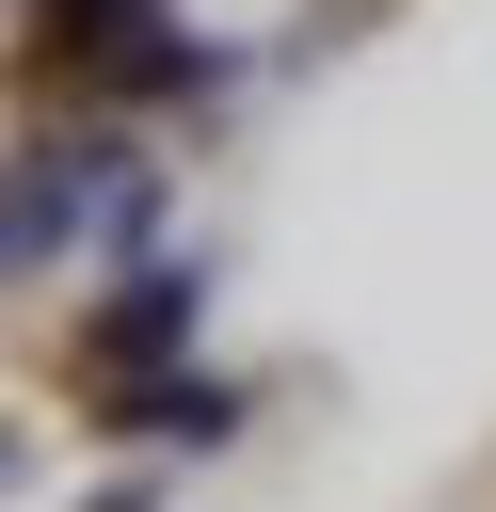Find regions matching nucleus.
Here are the masks:
<instances>
[{
  "label": "nucleus",
  "instance_id": "39448f33",
  "mask_svg": "<svg viewBox=\"0 0 496 512\" xmlns=\"http://www.w3.org/2000/svg\"><path fill=\"white\" fill-rule=\"evenodd\" d=\"M16 464H32V448H16V432H0V496H16Z\"/></svg>",
  "mask_w": 496,
  "mask_h": 512
},
{
  "label": "nucleus",
  "instance_id": "f03ea898",
  "mask_svg": "<svg viewBox=\"0 0 496 512\" xmlns=\"http://www.w3.org/2000/svg\"><path fill=\"white\" fill-rule=\"evenodd\" d=\"M192 288H208L192 256H144V272H128V288L96 304V368H144L160 336H192Z\"/></svg>",
  "mask_w": 496,
  "mask_h": 512
},
{
  "label": "nucleus",
  "instance_id": "20e7f679",
  "mask_svg": "<svg viewBox=\"0 0 496 512\" xmlns=\"http://www.w3.org/2000/svg\"><path fill=\"white\" fill-rule=\"evenodd\" d=\"M48 16H64V32H80V64H96V48H128V32H160V16H144V0H48Z\"/></svg>",
  "mask_w": 496,
  "mask_h": 512
},
{
  "label": "nucleus",
  "instance_id": "f257e3e1",
  "mask_svg": "<svg viewBox=\"0 0 496 512\" xmlns=\"http://www.w3.org/2000/svg\"><path fill=\"white\" fill-rule=\"evenodd\" d=\"M80 208H128V160H96V144H32V160L0 176V272H32Z\"/></svg>",
  "mask_w": 496,
  "mask_h": 512
},
{
  "label": "nucleus",
  "instance_id": "7ed1b4c3",
  "mask_svg": "<svg viewBox=\"0 0 496 512\" xmlns=\"http://www.w3.org/2000/svg\"><path fill=\"white\" fill-rule=\"evenodd\" d=\"M128 432L208 448V432H240V384H224V368H160V384H128Z\"/></svg>",
  "mask_w": 496,
  "mask_h": 512
}]
</instances>
